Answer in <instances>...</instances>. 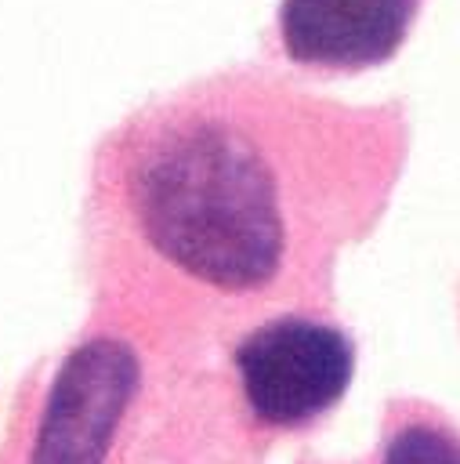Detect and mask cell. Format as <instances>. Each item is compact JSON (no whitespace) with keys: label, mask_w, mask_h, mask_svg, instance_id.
Masks as SVG:
<instances>
[{"label":"cell","mask_w":460,"mask_h":464,"mask_svg":"<svg viewBox=\"0 0 460 464\" xmlns=\"http://www.w3.org/2000/svg\"><path fill=\"white\" fill-rule=\"evenodd\" d=\"M406 156L398 102H340L257 65L156 94L94 152V301L192 352L279 312H326Z\"/></svg>","instance_id":"1"},{"label":"cell","mask_w":460,"mask_h":464,"mask_svg":"<svg viewBox=\"0 0 460 464\" xmlns=\"http://www.w3.org/2000/svg\"><path fill=\"white\" fill-rule=\"evenodd\" d=\"M185 352L192 348L94 308V319L29 377L0 464H127Z\"/></svg>","instance_id":"2"},{"label":"cell","mask_w":460,"mask_h":464,"mask_svg":"<svg viewBox=\"0 0 460 464\" xmlns=\"http://www.w3.org/2000/svg\"><path fill=\"white\" fill-rule=\"evenodd\" d=\"M217 348L210 377L246 450L311 428L355 377V344L326 312H279Z\"/></svg>","instance_id":"3"},{"label":"cell","mask_w":460,"mask_h":464,"mask_svg":"<svg viewBox=\"0 0 460 464\" xmlns=\"http://www.w3.org/2000/svg\"><path fill=\"white\" fill-rule=\"evenodd\" d=\"M424 0H279L275 47L304 72L351 76L398 54Z\"/></svg>","instance_id":"4"},{"label":"cell","mask_w":460,"mask_h":464,"mask_svg":"<svg viewBox=\"0 0 460 464\" xmlns=\"http://www.w3.org/2000/svg\"><path fill=\"white\" fill-rule=\"evenodd\" d=\"M369 464H460V428L424 399H395Z\"/></svg>","instance_id":"5"}]
</instances>
